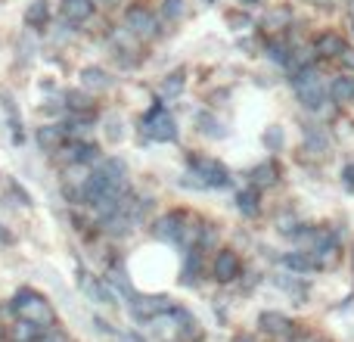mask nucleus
I'll use <instances>...</instances> for the list:
<instances>
[{
	"instance_id": "1",
	"label": "nucleus",
	"mask_w": 354,
	"mask_h": 342,
	"mask_svg": "<svg viewBox=\"0 0 354 342\" xmlns=\"http://www.w3.org/2000/svg\"><path fill=\"white\" fill-rule=\"evenodd\" d=\"M292 91H295V97H299V103L311 112H326V103L333 100L324 75L314 66H305L292 75Z\"/></svg>"
},
{
	"instance_id": "2",
	"label": "nucleus",
	"mask_w": 354,
	"mask_h": 342,
	"mask_svg": "<svg viewBox=\"0 0 354 342\" xmlns=\"http://www.w3.org/2000/svg\"><path fill=\"white\" fill-rule=\"evenodd\" d=\"M12 312L22 321H31V324L44 327V330H50V327L56 324L53 305H50L41 293H35V289H19L16 299H12Z\"/></svg>"
},
{
	"instance_id": "3",
	"label": "nucleus",
	"mask_w": 354,
	"mask_h": 342,
	"mask_svg": "<svg viewBox=\"0 0 354 342\" xmlns=\"http://www.w3.org/2000/svg\"><path fill=\"white\" fill-rule=\"evenodd\" d=\"M140 134H147L156 143H174L177 141V122L168 112L165 103H156L147 116L140 118Z\"/></svg>"
},
{
	"instance_id": "4",
	"label": "nucleus",
	"mask_w": 354,
	"mask_h": 342,
	"mask_svg": "<svg viewBox=\"0 0 354 342\" xmlns=\"http://www.w3.org/2000/svg\"><path fill=\"white\" fill-rule=\"evenodd\" d=\"M187 165L193 171V177L202 183V187H227L230 183V171H227L224 162L212 159V156H187Z\"/></svg>"
},
{
	"instance_id": "5",
	"label": "nucleus",
	"mask_w": 354,
	"mask_h": 342,
	"mask_svg": "<svg viewBox=\"0 0 354 342\" xmlns=\"http://www.w3.org/2000/svg\"><path fill=\"white\" fill-rule=\"evenodd\" d=\"M131 308V318L137 321V324H153L156 318H162V314L174 312V299H168V296H140L137 293L134 299L128 302Z\"/></svg>"
},
{
	"instance_id": "6",
	"label": "nucleus",
	"mask_w": 354,
	"mask_h": 342,
	"mask_svg": "<svg viewBox=\"0 0 354 342\" xmlns=\"http://www.w3.org/2000/svg\"><path fill=\"white\" fill-rule=\"evenodd\" d=\"M124 28L131 31V35H137L140 41H153V37H159V19L153 16V12L147 10V6H131L128 12H124Z\"/></svg>"
},
{
	"instance_id": "7",
	"label": "nucleus",
	"mask_w": 354,
	"mask_h": 342,
	"mask_svg": "<svg viewBox=\"0 0 354 342\" xmlns=\"http://www.w3.org/2000/svg\"><path fill=\"white\" fill-rule=\"evenodd\" d=\"M187 224H189V218L183 212H168L153 224V237L162 240V243H180Z\"/></svg>"
},
{
	"instance_id": "8",
	"label": "nucleus",
	"mask_w": 354,
	"mask_h": 342,
	"mask_svg": "<svg viewBox=\"0 0 354 342\" xmlns=\"http://www.w3.org/2000/svg\"><path fill=\"white\" fill-rule=\"evenodd\" d=\"M212 274L218 283H233L239 274H243V262H239V255L233 249H221V252H214Z\"/></svg>"
},
{
	"instance_id": "9",
	"label": "nucleus",
	"mask_w": 354,
	"mask_h": 342,
	"mask_svg": "<svg viewBox=\"0 0 354 342\" xmlns=\"http://www.w3.org/2000/svg\"><path fill=\"white\" fill-rule=\"evenodd\" d=\"M112 75L106 72V69H100V66H87V69H81V87L84 91H91V93H103V91H112Z\"/></svg>"
},
{
	"instance_id": "10",
	"label": "nucleus",
	"mask_w": 354,
	"mask_h": 342,
	"mask_svg": "<svg viewBox=\"0 0 354 342\" xmlns=\"http://www.w3.org/2000/svg\"><path fill=\"white\" fill-rule=\"evenodd\" d=\"M301 153H308V156H326V153H330V134H326V128H320V125L305 128Z\"/></svg>"
},
{
	"instance_id": "11",
	"label": "nucleus",
	"mask_w": 354,
	"mask_h": 342,
	"mask_svg": "<svg viewBox=\"0 0 354 342\" xmlns=\"http://www.w3.org/2000/svg\"><path fill=\"white\" fill-rule=\"evenodd\" d=\"M97 10V0H62V19L68 25H81L93 16Z\"/></svg>"
},
{
	"instance_id": "12",
	"label": "nucleus",
	"mask_w": 354,
	"mask_h": 342,
	"mask_svg": "<svg viewBox=\"0 0 354 342\" xmlns=\"http://www.w3.org/2000/svg\"><path fill=\"white\" fill-rule=\"evenodd\" d=\"M202 274V249L193 246V249L183 252V268H180V283L183 287H196Z\"/></svg>"
},
{
	"instance_id": "13",
	"label": "nucleus",
	"mask_w": 354,
	"mask_h": 342,
	"mask_svg": "<svg viewBox=\"0 0 354 342\" xmlns=\"http://www.w3.org/2000/svg\"><path fill=\"white\" fill-rule=\"evenodd\" d=\"M66 125H41L37 128V143H41L44 150H62L66 147Z\"/></svg>"
},
{
	"instance_id": "14",
	"label": "nucleus",
	"mask_w": 354,
	"mask_h": 342,
	"mask_svg": "<svg viewBox=\"0 0 354 342\" xmlns=\"http://www.w3.org/2000/svg\"><path fill=\"white\" fill-rule=\"evenodd\" d=\"M109 287L115 289L118 296H122L124 302H131L137 296V289H134V283H131V277H128V271H124V264H112L109 268Z\"/></svg>"
},
{
	"instance_id": "15",
	"label": "nucleus",
	"mask_w": 354,
	"mask_h": 342,
	"mask_svg": "<svg viewBox=\"0 0 354 342\" xmlns=\"http://www.w3.org/2000/svg\"><path fill=\"white\" fill-rule=\"evenodd\" d=\"M314 50H317V56H324V60H330V56H342L345 50V41L342 35H336V31H324V35L314 41Z\"/></svg>"
},
{
	"instance_id": "16",
	"label": "nucleus",
	"mask_w": 354,
	"mask_h": 342,
	"mask_svg": "<svg viewBox=\"0 0 354 342\" xmlns=\"http://www.w3.org/2000/svg\"><path fill=\"white\" fill-rule=\"evenodd\" d=\"M258 324H261V330L270 333V336H289V333H292V321L280 312H264Z\"/></svg>"
},
{
	"instance_id": "17",
	"label": "nucleus",
	"mask_w": 354,
	"mask_h": 342,
	"mask_svg": "<svg viewBox=\"0 0 354 342\" xmlns=\"http://www.w3.org/2000/svg\"><path fill=\"white\" fill-rule=\"evenodd\" d=\"M330 97L339 106H351L354 103V78L351 75H339L330 81Z\"/></svg>"
},
{
	"instance_id": "18",
	"label": "nucleus",
	"mask_w": 354,
	"mask_h": 342,
	"mask_svg": "<svg viewBox=\"0 0 354 342\" xmlns=\"http://www.w3.org/2000/svg\"><path fill=\"white\" fill-rule=\"evenodd\" d=\"M236 208L243 212V218H255L261 212V190L258 187H245L236 193Z\"/></svg>"
},
{
	"instance_id": "19",
	"label": "nucleus",
	"mask_w": 354,
	"mask_h": 342,
	"mask_svg": "<svg viewBox=\"0 0 354 342\" xmlns=\"http://www.w3.org/2000/svg\"><path fill=\"white\" fill-rule=\"evenodd\" d=\"M249 177H252V187H258V190L274 187V183L280 181V168H277L274 162H261V165H255L249 171Z\"/></svg>"
},
{
	"instance_id": "20",
	"label": "nucleus",
	"mask_w": 354,
	"mask_h": 342,
	"mask_svg": "<svg viewBox=\"0 0 354 342\" xmlns=\"http://www.w3.org/2000/svg\"><path fill=\"white\" fill-rule=\"evenodd\" d=\"M280 262H283V268L295 271V274H308V271H317V264H314L311 252H305V249H299V252H286V255H283Z\"/></svg>"
},
{
	"instance_id": "21",
	"label": "nucleus",
	"mask_w": 354,
	"mask_h": 342,
	"mask_svg": "<svg viewBox=\"0 0 354 342\" xmlns=\"http://www.w3.org/2000/svg\"><path fill=\"white\" fill-rule=\"evenodd\" d=\"M261 25L268 31H283L292 25V10L289 6H274V10H268V16L261 19Z\"/></svg>"
},
{
	"instance_id": "22",
	"label": "nucleus",
	"mask_w": 354,
	"mask_h": 342,
	"mask_svg": "<svg viewBox=\"0 0 354 342\" xmlns=\"http://www.w3.org/2000/svg\"><path fill=\"white\" fill-rule=\"evenodd\" d=\"M196 125H199V131L205 137H214V141L227 137V125L221 122L218 116H212V112H199V116H196Z\"/></svg>"
},
{
	"instance_id": "23",
	"label": "nucleus",
	"mask_w": 354,
	"mask_h": 342,
	"mask_svg": "<svg viewBox=\"0 0 354 342\" xmlns=\"http://www.w3.org/2000/svg\"><path fill=\"white\" fill-rule=\"evenodd\" d=\"M274 283L283 289V293H289L295 302H305L308 299V287L301 283V277H289V274H277Z\"/></svg>"
},
{
	"instance_id": "24",
	"label": "nucleus",
	"mask_w": 354,
	"mask_h": 342,
	"mask_svg": "<svg viewBox=\"0 0 354 342\" xmlns=\"http://www.w3.org/2000/svg\"><path fill=\"white\" fill-rule=\"evenodd\" d=\"M174 318H177V324H180V336L183 339H202L199 321H196L193 314L187 312V308H174Z\"/></svg>"
},
{
	"instance_id": "25",
	"label": "nucleus",
	"mask_w": 354,
	"mask_h": 342,
	"mask_svg": "<svg viewBox=\"0 0 354 342\" xmlns=\"http://www.w3.org/2000/svg\"><path fill=\"white\" fill-rule=\"evenodd\" d=\"M50 19V6L47 0H31L28 10H25V25H31V28H44Z\"/></svg>"
},
{
	"instance_id": "26",
	"label": "nucleus",
	"mask_w": 354,
	"mask_h": 342,
	"mask_svg": "<svg viewBox=\"0 0 354 342\" xmlns=\"http://www.w3.org/2000/svg\"><path fill=\"white\" fill-rule=\"evenodd\" d=\"M66 109L68 112H93V93L91 91H68L66 93Z\"/></svg>"
},
{
	"instance_id": "27",
	"label": "nucleus",
	"mask_w": 354,
	"mask_h": 342,
	"mask_svg": "<svg viewBox=\"0 0 354 342\" xmlns=\"http://www.w3.org/2000/svg\"><path fill=\"white\" fill-rule=\"evenodd\" d=\"M41 336H44V327L31 324V321L19 318L16 327H12V339H16V342H41Z\"/></svg>"
},
{
	"instance_id": "28",
	"label": "nucleus",
	"mask_w": 354,
	"mask_h": 342,
	"mask_svg": "<svg viewBox=\"0 0 354 342\" xmlns=\"http://www.w3.org/2000/svg\"><path fill=\"white\" fill-rule=\"evenodd\" d=\"M0 100H3V112H6V122H10V131H12V141L22 143V118L16 116V103H12L10 93H0Z\"/></svg>"
},
{
	"instance_id": "29",
	"label": "nucleus",
	"mask_w": 354,
	"mask_h": 342,
	"mask_svg": "<svg viewBox=\"0 0 354 342\" xmlns=\"http://www.w3.org/2000/svg\"><path fill=\"white\" fill-rule=\"evenodd\" d=\"M81 289L87 293V299H97L103 305H112V293L103 287L100 280H91V277H81Z\"/></svg>"
},
{
	"instance_id": "30",
	"label": "nucleus",
	"mask_w": 354,
	"mask_h": 342,
	"mask_svg": "<svg viewBox=\"0 0 354 342\" xmlns=\"http://www.w3.org/2000/svg\"><path fill=\"white\" fill-rule=\"evenodd\" d=\"M183 84H187L183 72H171V75H165V81H162V97H168V100L180 97V93H183Z\"/></svg>"
},
{
	"instance_id": "31",
	"label": "nucleus",
	"mask_w": 354,
	"mask_h": 342,
	"mask_svg": "<svg viewBox=\"0 0 354 342\" xmlns=\"http://www.w3.org/2000/svg\"><path fill=\"white\" fill-rule=\"evenodd\" d=\"M264 53H268V60H274L277 66H289V62H292V53H289V47L283 41H268Z\"/></svg>"
},
{
	"instance_id": "32",
	"label": "nucleus",
	"mask_w": 354,
	"mask_h": 342,
	"mask_svg": "<svg viewBox=\"0 0 354 342\" xmlns=\"http://www.w3.org/2000/svg\"><path fill=\"white\" fill-rule=\"evenodd\" d=\"M283 143H286V134H283L280 125H270L268 131H264V147L270 150V153H280Z\"/></svg>"
},
{
	"instance_id": "33",
	"label": "nucleus",
	"mask_w": 354,
	"mask_h": 342,
	"mask_svg": "<svg viewBox=\"0 0 354 342\" xmlns=\"http://www.w3.org/2000/svg\"><path fill=\"white\" fill-rule=\"evenodd\" d=\"M299 221L292 218V215H280V218H277V231L280 233H286V237H295V233H299Z\"/></svg>"
},
{
	"instance_id": "34",
	"label": "nucleus",
	"mask_w": 354,
	"mask_h": 342,
	"mask_svg": "<svg viewBox=\"0 0 354 342\" xmlns=\"http://www.w3.org/2000/svg\"><path fill=\"white\" fill-rule=\"evenodd\" d=\"M180 12H183V0H165V3H162V16H165L168 22H174Z\"/></svg>"
},
{
	"instance_id": "35",
	"label": "nucleus",
	"mask_w": 354,
	"mask_h": 342,
	"mask_svg": "<svg viewBox=\"0 0 354 342\" xmlns=\"http://www.w3.org/2000/svg\"><path fill=\"white\" fill-rule=\"evenodd\" d=\"M106 137H109V141H122V137H124L122 118H115V116H112L109 122H106Z\"/></svg>"
},
{
	"instance_id": "36",
	"label": "nucleus",
	"mask_w": 354,
	"mask_h": 342,
	"mask_svg": "<svg viewBox=\"0 0 354 342\" xmlns=\"http://www.w3.org/2000/svg\"><path fill=\"white\" fill-rule=\"evenodd\" d=\"M227 22L233 25L236 31H245V28H252V19L249 16H239V12H233V16H227Z\"/></svg>"
},
{
	"instance_id": "37",
	"label": "nucleus",
	"mask_w": 354,
	"mask_h": 342,
	"mask_svg": "<svg viewBox=\"0 0 354 342\" xmlns=\"http://www.w3.org/2000/svg\"><path fill=\"white\" fill-rule=\"evenodd\" d=\"M41 342H72V339H68L62 330H56V327H50V330H44Z\"/></svg>"
},
{
	"instance_id": "38",
	"label": "nucleus",
	"mask_w": 354,
	"mask_h": 342,
	"mask_svg": "<svg viewBox=\"0 0 354 342\" xmlns=\"http://www.w3.org/2000/svg\"><path fill=\"white\" fill-rule=\"evenodd\" d=\"M339 60H342V66H345V69H351V72H354V50H351V47L345 50V53L339 56Z\"/></svg>"
},
{
	"instance_id": "39",
	"label": "nucleus",
	"mask_w": 354,
	"mask_h": 342,
	"mask_svg": "<svg viewBox=\"0 0 354 342\" xmlns=\"http://www.w3.org/2000/svg\"><path fill=\"white\" fill-rule=\"evenodd\" d=\"M342 181H345V187H351V190H354V165H345Z\"/></svg>"
},
{
	"instance_id": "40",
	"label": "nucleus",
	"mask_w": 354,
	"mask_h": 342,
	"mask_svg": "<svg viewBox=\"0 0 354 342\" xmlns=\"http://www.w3.org/2000/svg\"><path fill=\"white\" fill-rule=\"evenodd\" d=\"M295 342H326L324 336H317V333H305V336H299Z\"/></svg>"
},
{
	"instance_id": "41",
	"label": "nucleus",
	"mask_w": 354,
	"mask_h": 342,
	"mask_svg": "<svg viewBox=\"0 0 354 342\" xmlns=\"http://www.w3.org/2000/svg\"><path fill=\"white\" fill-rule=\"evenodd\" d=\"M233 342H255V339H252V336H236Z\"/></svg>"
},
{
	"instance_id": "42",
	"label": "nucleus",
	"mask_w": 354,
	"mask_h": 342,
	"mask_svg": "<svg viewBox=\"0 0 354 342\" xmlns=\"http://www.w3.org/2000/svg\"><path fill=\"white\" fill-rule=\"evenodd\" d=\"M243 3H261V0H243Z\"/></svg>"
},
{
	"instance_id": "43",
	"label": "nucleus",
	"mask_w": 354,
	"mask_h": 342,
	"mask_svg": "<svg viewBox=\"0 0 354 342\" xmlns=\"http://www.w3.org/2000/svg\"><path fill=\"white\" fill-rule=\"evenodd\" d=\"M0 342H3V330H0Z\"/></svg>"
},
{
	"instance_id": "44",
	"label": "nucleus",
	"mask_w": 354,
	"mask_h": 342,
	"mask_svg": "<svg viewBox=\"0 0 354 342\" xmlns=\"http://www.w3.org/2000/svg\"><path fill=\"white\" fill-rule=\"evenodd\" d=\"M351 264H354V252H351Z\"/></svg>"
}]
</instances>
